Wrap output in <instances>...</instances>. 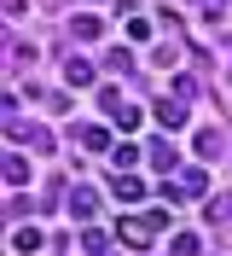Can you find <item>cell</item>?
<instances>
[{
	"instance_id": "cell-1",
	"label": "cell",
	"mask_w": 232,
	"mask_h": 256,
	"mask_svg": "<svg viewBox=\"0 0 232 256\" xmlns=\"http://www.w3.org/2000/svg\"><path fill=\"white\" fill-rule=\"evenodd\" d=\"M203 192H209V175H203V169H186L174 186H163V198H169V204H186V198H203Z\"/></svg>"
},
{
	"instance_id": "cell-2",
	"label": "cell",
	"mask_w": 232,
	"mask_h": 256,
	"mask_svg": "<svg viewBox=\"0 0 232 256\" xmlns=\"http://www.w3.org/2000/svg\"><path fill=\"white\" fill-rule=\"evenodd\" d=\"M93 210H99V192H93V186H76V192H70V216L93 222Z\"/></svg>"
},
{
	"instance_id": "cell-3",
	"label": "cell",
	"mask_w": 232,
	"mask_h": 256,
	"mask_svg": "<svg viewBox=\"0 0 232 256\" xmlns=\"http://www.w3.org/2000/svg\"><path fill=\"white\" fill-rule=\"evenodd\" d=\"M157 122H163V128H180L186 122V105H180V99H157Z\"/></svg>"
},
{
	"instance_id": "cell-4",
	"label": "cell",
	"mask_w": 232,
	"mask_h": 256,
	"mask_svg": "<svg viewBox=\"0 0 232 256\" xmlns=\"http://www.w3.org/2000/svg\"><path fill=\"white\" fill-rule=\"evenodd\" d=\"M145 233H151V227H145V216H128V222L116 227V239H122V244H139Z\"/></svg>"
},
{
	"instance_id": "cell-5",
	"label": "cell",
	"mask_w": 232,
	"mask_h": 256,
	"mask_svg": "<svg viewBox=\"0 0 232 256\" xmlns=\"http://www.w3.org/2000/svg\"><path fill=\"white\" fill-rule=\"evenodd\" d=\"M151 169H157V175H169V169H174V146H169V140H151Z\"/></svg>"
},
{
	"instance_id": "cell-6",
	"label": "cell",
	"mask_w": 232,
	"mask_h": 256,
	"mask_svg": "<svg viewBox=\"0 0 232 256\" xmlns=\"http://www.w3.org/2000/svg\"><path fill=\"white\" fill-rule=\"evenodd\" d=\"M64 76H70V88H87V82H93V64H87V58H70V64H64Z\"/></svg>"
},
{
	"instance_id": "cell-7",
	"label": "cell",
	"mask_w": 232,
	"mask_h": 256,
	"mask_svg": "<svg viewBox=\"0 0 232 256\" xmlns=\"http://www.w3.org/2000/svg\"><path fill=\"white\" fill-rule=\"evenodd\" d=\"M110 192H116V198H145V180H134V175H116V180H110Z\"/></svg>"
},
{
	"instance_id": "cell-8",
	"label": "cell",
	"mask_w": 232,
	"mask_h": 256,
	"mask_svg": "<svg viewBox=\"0 0 232 256\" xmlns=\"http://www.w3.org/2000/svg\"><path fill=\"white\" fill-rule=\"evenodd\" d=\"M6 180H12V186H23V180H29V163L17 158V152H12V158H6Z\"/></svg>"
},
{
	"instance_id": "cell-9",
	"label": "cell",
	"mask_w": 232,
	"mask_h": 256,
	"mask_svg": "<svg viewBox=\"0 0 232 256\" xmlns=\"http://www.w3.org/2000/svg\"><path fill=\"white\" fill-rule=\"evenodd\" d=\"M81 250H87V256H110V239H105V233H93V227H87V239H81Z\"/></svg>"
},
{
	"instance_id": "cell-10",
	"label": "cell",
	"mask_w": 232,
	"mask_h": 256,
	"mask_svg": "<svg viewBox=\"0 0 232 256\" xmlns=\"http://www.w3.org/2000/svg\"><path fill=\"white\" fill-rule=\"evenodd\" d=\"M169 250H174V256H198V233H174Z\"/></svg>"
},
{
	"instance_id": "cell-11",
	"label": "cell",
	"mask_w": 232,
	"mask_h": 256,
	"mask_svg": "<svg viewBox=\"0 0 232 256\" xmlns=\"http://www.w3.org/2000/svg\"><path fill=\"white\" fill-rule=\"evenodd\" d=\"M17 250H41V227H17Z\"/></svg>"
},
{
	"instance_id": "cell-12",
	"label": "cell",
	"mask_w": 232,
	"mask_h": 256,
	"mask_svg": "<svg viewBox=\"0 0 232 256\" xmlns=\"http://www.w3.org/2000/svg\"><path fill=\"white\" fill-rule=\"evenodd\" d=\"M81 146L87 152H105V128H81Z\"/></svg>"
},
{
	"instance_id": "cell-13",
	"label": "cell",
	"mask_w": 232,
	"mask_h": 256,
	"mask_svg": "<svg viewBox=\"0 0 232 256\" xmlns=\"http://www.w3.org/2000/svg\"><path fill=\"white\" fill-rule=\"evenodd\" d=\"M116 128H139V111H134V105H116Z\"/></svg>"
},
{
	"instance_id": "cell-14",
	"label": "cell",
	"mask_w": 232,
	"mask_h": 256,
	"mask_svg": "<svg viewBox=\"0 0 232 256\" xmlns=\"http://www.w3.org/2000/svg\"><path fill=\"white\" fill-rule=\"evenodd\" d=\"M203 6H209V12H215V18H221V6H227V0H203Z\"/></svg>"
},
{
	"instance_id": "cell-15",
	"label": "cell",
	"mask_w": 232,
	"mask_h": 256,
	"mask_svg": "<svg viewBox=\"0 0 232 256\" xmlns=\"http://www.w3.org/2000/svg\"><path fill=\"white\" fill-rule=\"evenodd\" d=\"M227 70H232V58H227Z\"/></svg>"
}]
</instances>
